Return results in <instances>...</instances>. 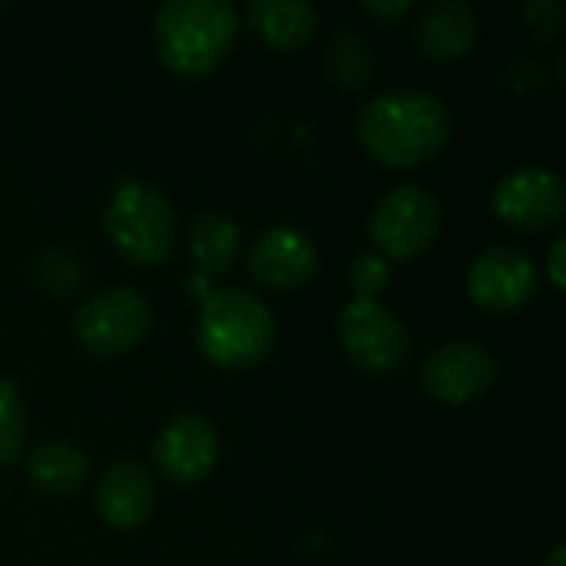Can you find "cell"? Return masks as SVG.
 Instances as JSON below:
<instances>
[{"label":"cell","mask_w":566,"mask_h":566,"mask_svg":"<svg viewBox=\"0 0 566 566\" xmlns=\"http://www.w3.org/2000/svg\"><path fill=\"white\" fill-rule=\"evenodd\" d=\"M242 249V235L239 226L219 212V209H206L192 219L189 226V255L196 262L199 272L206 275H222L235 265Z\"/></svg>","instance_id":"obj_17"},{"label":"cell","mask_w":566,"mask_h":566,"mask_svg":"<svg viewBox=\"0 0 566 566\" xmlns=\"http://www.w3.org/2000/svg\"><path fill=\"white\" fill-rule=\"evenodd\" d=\"M564 252H566V239H557V242L551 245V255H547V275H551L554 289H564V285H566Z\"/></svg>","instance_id":"obj_25"},{"label":"cell","mask_w":566,"mask_h":566,"mask_svg":"<svg viewBox=\"0 0 566 566\" xmlns=\"http://www.w3.org/2000/svg\"><path fill=\"white\" fill-rule=\"evenodd\" d=\"M541 566H566V547L564 544H557L547 557H544V564Z\"/></svg>","instance_id":"obj_26"},{"label":"cell","mask_w":566,"mask_h":566,"mask_svg":"<svg viewBox=\"0 0 566 566\" xmlns=\"http://www.w3.org/2000/svg\"><path fill=\"white\" fill-rule=\"evenodd\" d=\"M497 358L478 342H448L428 355L421 368V388L438 405H471L497 381Z\"/></svg>","instance_id":"obj_9"},{"label":"cell","mask_w":566,"mask_h":566,"mask_svg":"<svg viewBox=\"0 0 566 566\" xmlns=\"http://www.w3.org/2000/svg\"><path fill=\"white\" fill-rule=\"evenodd\" d=\"M93 504L113 531H136L156 511V484L139 461H116L96 481Z\"/></svg>","instance_id":"obj_13"},{"label":"cell","mask_w":566,"mask_h":566,"mask_svg":"<svg viewBox=\"0 0 566 566\" xmlns=\"http://www.w3.org/2000/svg\"><path fill=\"white\" fill-rule=\"evenodd\" d=\"M537 262L514 245H491L468 265V295L488 312H511L534 298Z\"/></svg>","instance_id":"obj_11"},{"label":"cell","mask_w":566,"mask_h":566,"mask_svg":"<svg viewBox=\"0 0 566 566\" xmlns=\"http://www.w3.org/2000/svg\"><path fill=\"white\" fill-rule=\"evenodd\" d=\"M90 481V458L66 441H46L27 458V484L46 497H73Z\"/></svg>","instance_id":"obj_16"},{"label":"cell","mask_w":566,"mask_h":566,"mask_svg":"<svg viewBox=\"0 0 566 566\" xmlns=\"http://www.w3.org/2000/svg\"><path fill=\"white\" fill-rule=\"evenodd\" d=\"M27 444V408L20 391L0 378V468L13 464Z\"/></svg>","instance_id":"obj_20"},{"label":"cell","mask_w":566,"mask_h":566,"mask_svg":"<svg viewBox=\"0 0 566 566\" xmlns=\"http://www.w3.org/2000/svg\"><path fill=\"white\" fill-rule=\"evenodd\" d=\"M481 36V17L468 0H434L415 23V46L421 56L451 63L474 50Z\"/></svg>","instance_id":"obj_14"},{"label":"cell","mask_w":566,"mask_h":566,"mask_svg":"<svg viewBox=\"0 0 566 566\" xmlns=\"http://www.w3.org/2000/svg\"><path fill=\"white\" fill-rule=\"evenodd\" d=\"M491 209L511 229H551L566 212L564 179L547 166H517L494 182Z\"/></svg>","instance_id":"obj_8"},{"label":"cell","mask_w":566,"mask_h":566,"mask_svg":"<svg viewBox=\"0 0 566 566\" xmlns=\"http://www.w3.org/2000/svg\"><path fill=\"white\" fill-rule=\"evenodd\" d=\"M325 73L335 86L342 90H365L375 76V50L371 43L352 30V27H342L335 30V36L328 40V50H325Z\"/></svg>","instance_id":"obj_18"},{"label":"cell","mask_w":566,"mask_h":566,"mask_svg":"<svg viewBox=\"0 0 566 566\" xmlns=\"http://www.w3.org/2000/svg\"><path fill=\"white\" fill-rule=\"evenodd\" d=\"M441 202L424 186H395L378 199L368 219L371 242L381 249V259L408 262L431 249L441 232Z\"/></svg>","instance_id":"obj_6"},{"label":"cell","mask_w":566,"mask_h":566,"mask_svg":"<svg viewBox=\"0 0 566 566\" xmlns=\"http://www.w3.org/2000/svg\"><path fill=\"white\" fill-rule=\"evenodd\" d=\"M103 232L113 249L143 269L163 265L179 239L172 202L143 179H119L103 212Z\"/></svg>","instance_id":"obj_4"},{"label":"cell","mask_w":566,"mask_h":566,"mask_svg":"<svg viewBox=\"0 0 566 566\" xmlns=\"http://www.w3.org/2000/svg\"><path fill=\"white\" fill-rule=\"evenodd\" d=\"M0 7H3V3H0Z\"/></svg>","instance_id":"obj_27"},{"label":"cell","mask_w":566,"mask_h":566,"mask_svg":"<svg viewBox=\"0 0 566 566\" xmlns=\"http://www.w3.org/2000/svg\"><path fill=\"white\" fill-rule=\"evenodd\" d=\"M355 302H378V292L391 282V265L375 252H358L348 265Z\"/></svg>","instance_id":"obj_21"},{"label":"cell","mask_w":566,"mask_h":566,"mask_svg":"<svg viewBox=\"0 0 566 566\" xmlns=\"http://www.w3.org/2000/svg\"><path fill=\"white\" fill-rule=\"evenodd\" d=\"M33 282L50 298H73L86 285V265L76 252L46 245L33 255Z\"/></svg>","instance_id":"obj_19"},{"label":"cell","mask_w":566,"mask_h":566,"mask_svg":"<svg viewBox=\"0 0 566 566\" xmlns=\"http://www.w3.org/2000/svg\"><path fill=\"white\" fill-rule=\"evenodd\" d=\"M153 461L169 484L179 488L202 484L219 461L216 424L196 411H182L169 418L153 441Z\"/></svg>","instance_id":"obj_10"},{"label":"cell","mask_w":566,"mask_h":566,"mask_svg":"<svg viewBox=\"0 0 566 566\" xmlns=\"http://www.w3.org/2000/svg\"><path fill=\"white\" fill-rule=\"evenodd\" d=\"M338 338L348 361L365 375H395L411 352L408 325L381 302H348L338 312Z\"/></svg>","instance_id":"obj_7"},{"label":"cell","mask_w":566,"mask_h":566,"mask_svg":"<svg viewBox=\"0 0 566 566\" xmlns=\"http://www.w3.org/2000/svg\"><path fill=\"white\" fill-rule=\"evenodd\" d=\"M249 30L275 50H302L318 33V7L308 0H252Z\"/></svg>","instance_id":"obj_15"},{"label":"cell","mask_w":566,"mask_h":566,"mask_svg":"<svg viewBox=\"0 0 566 566\" xmlns=\"http://www.w3.org/2000/svg\"><path fill=\"white\" fill-rule=\"evenodd\" d=\"M355 133L378 163L415 169L451 143L454 123L444 99L428 90H385L361 103Z\"/></svg>","instance_id":"obj_1"},{"label":"cell","mask_w":566,"mask_h":566,"mask_svg":"<svg viewBox=\"0 0 566 566\" xmlns=\"http://www.w3.org/2000/svg\"><path fill=\"white\" fill-rule=\"evenodd\" d=\"M275 338H279V325L262 298L242 289H222L202 298L199 322H196V345L216 368L222 371L255 368L272 355Z\"/></svg>","instance_id":"obj_3"},{"label":"cell","mask_w":566,"mask_h":566,"mask_svg":"<svg viewBox=\"0 0 566 566\" xmlns=\"http://www.w3.org/2000/svg\"><path fill=\"white\" fill-rule=\"evenodd\" d=\"M239 13L229 0H166L153 17V43L179 76L212 73L232 50Z\"/></svg>","instance_id":"obj_2"},{"label":"cell","mask_w":566,"mask_h":566,"mask_svg":"<svg viewBox=\"0 0 566 566\" xmlns=\"http://www.w3.org/2000/svg\"><path fill=\"white\" fill-rule=\"evenodd\" d=\"M318 272V245L292 226H272L249 245V275L269 292H295Z\"/></svg>","instance_id":"obj_12"},{"label":"cell","mask_w":566,"mask_h":566,"mask_svg":"<svg viewBox=\"0 0 566 566\" xmlns=\"http://www.w3.org/2000/svg\"><path fill=\"white\" fill-rule=\"evenodd\" d=\"M415 3L411 0H365L361 10L371 13L375 20H401Z\"/></svg>","instance_id":"obj_24"},{"label":"cell","mask_w":566,"mask_h":566,"mask_svg":"<svg viewBox=\"0 0 566 566\" xmlns=\"http://www.w3.org/2000/svg\"><path fill=\"white\" fill-rule=\"evenodd\" d=\"M153 328V305L129 285H113L83 298L73 312V335L83 352L116 358L133 352Z\"/></svg>","instance_id":"obj_5"},{"label":"cell","mask_w":566,"mask_h":566,"mask_svg":"<svg viewBox=\"0 0 566 566\" xmlns=\"http://www.w3.org/2000/svg\"><path fill=\"white\" fill-rule=\"evenodd\" d=\"M551 80L544 60H534V56H514L507 60L504 73H501V83L511 90V93H537L544 90Z\"/></svg>","instance_id":"obj_23"},{"label":"cell","mask_w":566,"mask_h":566,"mask_svg":"<svg viewBox=\"0 0 566 566\" xmlns=\"http://www.w3.org/2000/svg\"><path fill=\"white\" fill-rule=\"evenodd\" d=\"M524 23L541 46H551L566 30V7L560 0H527Z\"/></svg>","instance_id":"obj_22"}]
</instances>
